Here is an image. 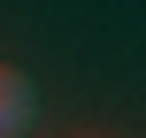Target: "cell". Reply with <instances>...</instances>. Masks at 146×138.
<instances>
[{
	"label": "cell",
	"mask_w": 146,
	"mask_h": 138,
	"mask_svg": "<svg viewBox=\"0 0 146 138\" xmlns=\"http://www.w3.org/2000/svg\"><path fill=\"white\" fill-rule=\"evenodd\" d=\"M23 131H31V85L0 69V138H23Z\"/></svg>",
	"instance_id": "1"
}]
</instances>
